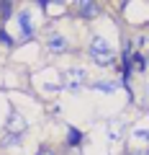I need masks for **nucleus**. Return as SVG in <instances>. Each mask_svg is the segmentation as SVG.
<instances>
[{
  "label": "nucleus",
  "instance_id": "f257e3e1",
  "mask_svg": "<svg viewBox=\"0 0 149 155\" xmlns=\"http://www.w3.org/2000/svg\"><path fill=\"white\" fill-rule=\"evenodd\" d=\"M90 54L95 57V62L98 65H113V49L108 47V41L100 36H93V41H90Z\"/></svg>",
  "mask_w": 149,
  "mask_h": 155
},
{
  "label": "nucleus",
  "instance_id": "f03ea898",
  "mask_svg": "<svg viewBox=\"0 0 149 155\" xmlns=\"http://www.w3.org/2000/svg\"><path fill=\"white\" fill-rule=\"evenodd\" d=\"M62 80H64V88H70V91H77L80 85L85 83V70H80V67H72V70H64L62 72Z\"/></svg>",
  "mask_w": 149,
  "mask_h": 155
},
{
  "label": "nucleus",
  "instance_id": "7ed1b4c3",
  "mask_svg": "<svg viewBox=\"0 0 149 155\" xmlns=\"http://www.w3.org/2000/svg\"><path fill=\"white\" fill-rule=\"evenodd\" d=\"M98 11L100 8L95 5V3H88V0H85V3H77V13H80V18H85V21H93V18L98 16Z\"/></svg>",
  "mask_w": 149,
  "mask_h": 155
},
{
  "label": "nucleus",
  "instance_id": "20e7f679",
  "mask_svg": "<svg viewBox=\"0 0 149 155\" xmlns=\"http://www.w3.org/2000/svg\"><path fill=\"white\" fill-rule=\"evenodd\" d=\"M46 47H49L51 52H67V39L64 36H59V34H51L49 39H46Z\"/></svg>",
  "mask_w": 149,
  "mask_h": 155
},
{
  "label": "nucleus",
  "instance_id": "39448f33",
  "mask_svg": "<svg viewBox=\"0 0 149 155\" xmlns=\"http://www.w3.org/2000/svg\"><path fill=\"white\" fill-rule=\"evenodd\" d=\"M18 26H21V31H23V39L33 36V26H31V16H28V13H21V16H18Z\"/></svg>",
  "mask_w": 149,
  "mask_h": 155
},
{
  "label": "nucleus",
  "instance_id": "423d86ee",
  "mask_svg": "<svg viewBox=\"0 0 149 155\" xmlns=\"http://www.w3.org/2000/svg\"><path fill=\"white\" fill-rule=\"evenodd\" d=\"M80 142H82V132L75 129V127H67V145L70 147H77Z\"/></svg>",
  "mask_w": 149,
  "mask_h": 155
},
{
  "label": "nucleus",
  "instance_id": "0eeeda50",
  "mask_svg": "<svg viewBox=\"0 0 149 155\" xmlns=\"http://www.w3.org/2000/svg\"><path fill=\"white\" fill-rule=\"evenodd\" d=\"M131 62H134V67H136L139 72H141V70H147V57H144V54H139V52L131 57Z\"/></svg>",
  "mask_w": 149,
  "mask_h": 155
},
{
  "label": "nucleus",
  "instance_id": "6e6552de",
  "mask_svg": "<svg viewBox=\"0 0 149 155\" xmlns=\"http://www.w3.org/2000/svg\"><path fill=\"white\" fill-rule=\"evenodd\" d=\"M13 13V3H0V21H5Z\"/></svg>",
  "mask_w": 149,
  "mask_h": 155
},
{
  "label": "nucleus",
  "instance_id": "1a4fd4ad",
  "mask_svg": "<svg viewBox=\"0 0 149 155\" xmlns=\"http://www.w3.org/2000/svg\"><path fill=\"white\" fill-rule=\"evenodd\" d=\"M0 44H5V47H13V44H16V41L11 39V34H8L5 28H0Z\"/></svg>",
  "mask_w": 149,
  "mask_h": 155
},
{
  "label": "nucleus",
  "instance_id": "9d476101",
  "mask_svg": "<svg viewBox=\"0 0 149 155\" xmlns=\"http://www.w3.org/2000/svg\"><path fill=\"white\" fill-rule=\"evenodd\" d=\"M36 155H54V150H51V147H46V145H41Z\"/></svg>",
  "mask_w": 149,
  "mask_h": 155
},
{
  "label": "nucleus",
  "instance_id": "9b49d317",
  "mask_svg": "<svg viewBox=\"0 0 149 155\" xmlns=\"http://www.w3.org/2000/svg\"><path fill=\"white\" fill-rule=\"evenodd\" d=\"M126 155H141V153H126Z\"/></svg>",
  "mask_w": 149,
  "mask_h": 155
}]
</instances>
